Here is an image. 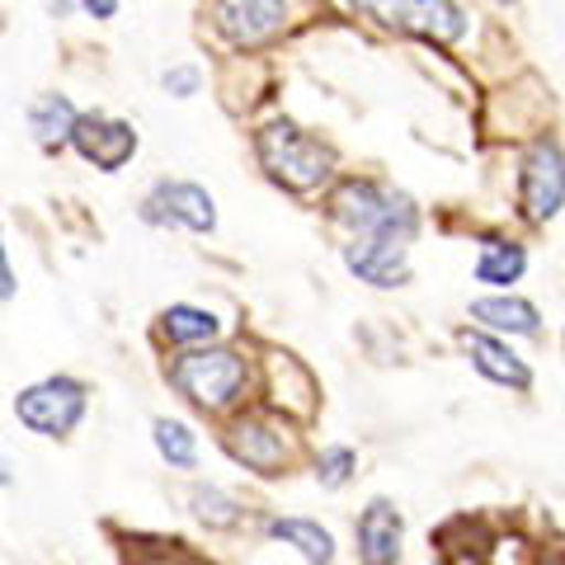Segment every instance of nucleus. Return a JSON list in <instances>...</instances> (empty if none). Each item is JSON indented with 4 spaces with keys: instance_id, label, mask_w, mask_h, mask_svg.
I'll return each instance as SVG.
<instances>
[{
    "instance_id": "4be33fe9",
    "label": "nucleus",
    "mask_w": 565,
    "mask_h": 565,
    "mask_svg": "<svg viewBox=\"0 0 565 565\" xmlns=\"http://www.w3.org/2000/svg\"><path fill=\"white\" fill-rule=\"evenodd\" d=\"M161 85H166L170 95L189 99V95H199V85H203V71H199V66H170L166 76H161Z\"/></svg>"
},
{
    "instance_id": "f03ea898",
    "label": "nucleus",
    "mask_w": 565,
    "mask_h": 565,
    "mask_svg": "<svg viewBox=\"0 0 565 565\" xmlns=\"http://www.w3.org/2000/svg\"><path fill=\"white\" fill-rule=\"evenodd\" d=\"M330 212H334V222H344L353 236L411 245L415 232H419L415 203L396 189H382V184H367V180H349V184L334 189Z\"/></svg>"
},
{
    "instance_id": "b1692460",
    "label": "nucleus",
    "mask_w": 565,
    "mask_h": 565,
    "mask_svg": "<svg viewBox=\"0 0 565 565\" xmlns=\"http://www.w3.org/2000/svg\"><path fill=\"white\" fill-rule=\"evenodd\" d=\"M85 14H95V20H114V10H118V0H85L81 6Z\"/></svg>"
},
{
    "instance_id": "2eb2a0df",
    "label": "nucleus",
    "mask_w": 565,
    "mask_h": 565,
    "mask_svg": "<svg viewBox=\"0 0 565 565\" xmlns=\"http://www.w3.org/2000/svg\"><path fill=\"white\" fill-rule=\"evenodd\" d=\"M264 537L292 546V552L302 556L307 565H334V556H340V546H334V533H330L321 519H297V514L269 519V523H264Z\"/></svg>"
},
{
    "instance_id": "412c9836",
    "label": "nucleus",
    "mask_w": 565,
    "mask_h": 565,
    "mask_svg": "<svg viewBox=\"0 0 565 565\" xmlns=\"http://www.w3.org/2000/svg\"><path fill=\"white\" fill-rule=\"evenodd\" d=\"M353 471H359V452L344 448V444H330L316 452V486L321 490H344L353 481Z\"/></svg>"
},
{
    "instance_id": "f257e3e1",
    "label": "nucleus",
    "mask_w": 565,
    "mask_h": 565,
    "mask_svg": "<svg viewBox=\"0 0 565 565\" xmlns=\"http://www.w3.org/2000/svg\"><path fill=\"white\" fill-rule=\"evenodd\" d=\"M170 382L189 405H199L207 415H226L245 401V392H250V359H245L241 349H226V344L184 349L170 367Z\"/></svg>"
},
{
    "instance_id": "cd10ccee",
    "label": "nucleus",
    "mask_w": 565,
    "mask_h": 565,
    "mask_svg": "<svg viewBox=\"0 0 565 565\" xmlns=\"http://www.w3.org/2000/svg\"><path fill=\"white\" fill-rule=\"evenodd\" d=\"M452 565H481V561H476V556H457Z\"/></svg>"
},
{
    "instance_id": "0eeeda50",
    "label": "nucleus",
    "mask_w": 565,
    "mask_h": 565,
    "mask_svg": "<svg viewBox=\"0 0 565 565\" xmlns=\"http://www.w3.org/2000/svg\"><path fill=\"white\" fill-rule=\"evenodd\" d=\"M141 217L151 226H180V232H193V236H207L217 226V203L203 184H189V180H161L147 203H141Z\"/></svg>"
},
{
    "instance_id": "ddd939ff",
    "label": "nucleus",
    "mask_w": 565,
    "mask_h": 565,
    "mask_svg": "<svg viewBox=\"0 0 565 565\" xmlns=\"http://www.w3.org/2000/svg\"><path fill=\"white\" fill-rule=\"evenodd\" d=\"M462 349H467L471 367L486 382L509 386V392H527V386H533V367H527V359H519V353L509 349V340H500V334L462 330Z\"/></svg>"
},
{
    "instance_id": "7ed1b4c3",
    "label": "nucleus",
    "mask_w": 565,
    "mask_h": 565,
    "mask_svg": "<svg viewBox=\"0 0 565 565\" xmlns=\"http://www.w3.org/2000/svg\"><path fill=\"white\" fill-rule=\"evenodd\" d=\"M255 147H259L264 170H269L278 184L297 189V193H307V189H316V184H326V180H330V170H334L330 147H321V141L307 137V132L297 128V122H288V118L269 122V128L259 132Z\"/></svg>"
},
{
    "instance_id": "a878e982",
    "label": "nucleus",
    "mask_w": 565,
    "mask_h": 565,
    "mask_svg": "<svg viewBox=\"0 0 565 565\" xmlns=\"http://www.w3.org/2000/svg\"><path fill=\"white\" fill-rule=\"evenodd\" d=\"M0 486H10V467H6V457H0Z\"/></svg>"
},
{
    "instance_id": "20e7f679",
    "label": "nucleus",
    "mask_w": 565,
    "mask_h": 565,
    "mask_svg": "<svg viewBox=\"0 0 565 565\" xmlns=\"http://www.w3.org/2000/svg\"><path fill=\"white\" fill-rule=\"evenodd\" d=\"M85 405H90V386L81 377H43L14 396V415H20L29 434L66 438V434H76V424L85 419Z\"/></svg>"
},
{
    "instance_id": "f3484780",
    "label": "nucleus",
    "mask_w": 565,
    "mask_h": 565,
    "mask_svg": "<svg viewBox=\"0 0 565 565\" xmlns=\"http://www.w3.org/2000/svg\"><path fill=\"white\" fill-rule=\"evenodd\" d=\"M76 104H71L66 95H39L29 104V132L33 141H39L43 151H62L71 141V128H76Z\"/></svg>"
},
{
    "instance_id": "39448f33",
    "label": "nucleus",
    "mask_w": 565,
    "mask_h": 565,
    "mask_svg": "<svg viewBox=\"0 0 565 565\" xmlns=\"http://www.w3.org/2000/svg\"><path fill=\"white\" fill-rule=\"evenodd\" d=\"M353 10L382 29L419 33V39L438 43H457L467 33V14L457 0H353Z\"/></svg>"
},
{
    "instance_id": "bb28decb",
    "label": "nucleus",
    "mask_w": 565,
    "mask_h": 565,
    "mask_svg": "<svg viewBox=\"0 0 565 565\" xmlns=\"http://www.w3.org/2000/svg\"><path fill=\"white\" fill-rule=\"evenodd\" d=\"M147 565H184V561H170V556H156V561H147Z\"/></svg>"
},
{
    "instance_id": "393cba45",
    "label": "nucleus",
    "mask_w": 565,
    "mask_h": 565,
    "mask_svg": "<svg viewBox=\"0 0 565 565\" xmlns=\"http://www.w3.org/2000/svg\"><path fill=\"white\" fill-rule=\"evenodd\" d=\"M81 6H85V0H47V10L57 14V20H62V14H71V10H81Z\"/></svg>"
},
{
    "instance_id": "6e6552de",
    "label": "nucleus",
    "mask_w": 565,
    "mask_h": 565,
    "mask_svg": "<svg viewBox=\"0 0 565 565\" xmlns=\"http://www.w3.org/2000/svg\"><path fill=\"white\" fill-rule=\"evenodd\" d=\"M561 193H565L561 141H556V137H542V141H533V151L523 156V170H519V203H523V217L552 222L556 212H561Z\"/></svg>"
},
{
    "instance_id": "9b49d317",
    "label": "nucleus",
    "mask_w": 565,
    "mask_h": 565,
    "mask_svg": "<svg viewBox=\"0 0 565 565\" xmlns=\"http://www.w3.org/2000/svg\"><path fill=\"white\" fill-rule=\"evenodd\" d=\"M405 250H411V245L353 236L344 245V264H349V274H359V282H367V288H401V282H411V255Z\"/></svg>"
},
{
    "instance_id": "f8f14e48",
    "label": "nucleus",
    "mask_w": 565,
    "mask_h": 565,
    "mask_svg": "<svg viewBox=\"0 0 565 565\" xmlns=\"http://www.w3.org/2000/svg\"><path fill=\"white\" fill-rule=\"evenodd\" d=\"M288 24V6L282 0H217V29L236 47H259Z\"/></svg>"
},
{
    "instance_id": "423d86ee",
    "label": "nucleus",
    "mask_w": 565,
    "mask_h": 565,
    "mask_svg": "<svg viewBox=\"0 0 565 565\" xmlns=\"http://www.w3.org/2000/svg\"><path fill=\"white\" fill-rule=\"evenodd\" d=\"M226 452L255 476H282L292 462V429L269 415H236L226 424Z\"/></svg>"
},
{
    "instance_id": "4468645a",
    "label": "nucleus",
    "mask_w": 565,
    "mask_h": 565,
    "mask_svg": "<svg viewBox=\"0 0 565 565\" xmlns=\"http://www.w3.org/2000/svg\"><path fill=\"white\" fill-rule=\"evenodd\" d=\"M471 321L481 326L486 334H519V340H537L542 334V311L533 302H523V297H476L471 302Z\"/></svg>"
},
{
    "instance_id": "dca6fc26",
    "label": "nucleus",
    "mask_w": 565,
    "mask_h": 565,
    "mask_svg": "<svg viewBox=\"0 0 565 565\" xmlns=\"http://www.w3.org/2000/svg\"><path fill=\"white\" fill-rule=\"evenodd\" d=\"M161 334L180 349H203V344H217L222 340V321L212 316L207 307H193V302H174L161 311Z\"/></svg>"
},
{
    "instance_id": "5701e85b",
    "label": "nucleus",
    "mask_w": 565,
    "mask_h": 565,
    "mask_svg": "<svg viewBox=\"0 0 565 565\" xmlns=\"http://www.w3.org/2000/svg\"><path fill=\"white\" fill-rule=\"evenodd\" d=\"M6 297H14V269L6 259V245H0V302H6Z\"/></svg>"
},
{
    "instance_id": "9d476101",
    "label": "nucleus",
    "mask_w": 565,
    "mask_h": 565,
    "mask_svg": "<svg viewBox=\"0 0 565 565\" xmlns=\"http://www.w3.org/2000/svg\"><path fill=\"white\" fill-rule=\"evenodd\" d=\"M71 147H76L95 170H122L137 156V128L109 114H85L71 128Z\"/></svg>"
},
{
    "instance_id": "a211bd4d",
    "label": "nucleus",
    "mask_w": 565,
    "mask_h": 565,
    "mask_svg": "<svg viewBox=\"0 0 565 565\" xmlns=\"http://www.w3.org/2000/svg\"><path fill=\"white\" fill-rule=\"evenodd\" d=\"M189 514L199 519L207 533H232V527H241V519H245V504L236 500L232 490H222L212 481H199L189 490Z\"/></svg>"
},
{
    "instance_id": "6ab92c4d",
    "label": "nucleus",
    "mask_w": 565,
    "mask_h": 565,
    "mask_svg": "<svg viewBox=\"0 0 565 565\" xmlns=\"http://www.w3.org/2000/svg\"><path fill=\"white\" fill-rule=\"evenodd\" d=\"M151 444H156V452H161V462L170 471H193L199 467V434H193V424H184V419L156 415Z\"/></svg>"
},
{
    "instance_id": "1a4fd4ad",
    "label": "nucleus",
    "mask_w": 565,
    "mask_h": 565,
    "mask_svg": "<svg viewBox=\"0 0 565 565\" xmlns=\"http://www.w3.org/2000/svg\"><path fill=\"white\" fill-rule=\"evenodd\" d=\"M353 552H359V565H401L405 514L396 509V500L377 494L363 504V514L353 519Z\"/></svg>"
},
{
    "instance_id": "aec40b11",
    "label": "nucleus",
    "mask_w": 565,
    "mask_h": 565,
    "mask_svg": "<svg viewBox=\"0 0 565 565\" xmlns=\"http://www.w3.org/2000/svg\"><path fill=\"white\" fill-rule=\"evenodd\" d=\"M527 269V250L514 241H481V255H476V282H490V288H509L519 282Z\"/></svg>"
},
{
    "instance_id": "c85d7f7f",
    "label": "nucleus",
    "mask_w": 565,
    "mask_h": 565,
    "mask_svg": "<svg viewBox=\"0 0 565 565\" xmlns=\"http://www.w3.org/2000/svg\"><path fill=\"white\" fill-rule=\"evenodd\" d=\"M494 6H519V0H494Z\"/></svg>"
}]
</instances>
